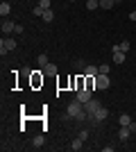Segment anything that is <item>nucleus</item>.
I'll list each match as a JSON object with an SVG mask.
<instances>
[{
  "instance_id": "obj_1",
  "label": "nucleus",
  "mask_w": 136,
  "mask_h": 152,
  "mask_svg": "<svg viewBox=\"0 0 136 152\" xmlns=\"http://www.w3.org/2000/svg\"><path fill=\"white\" fill-rule=\"evenodd\" d=\"M82 109H84V104L79 100H73L71 104H68V109H66V118H77L79 114H82Z\"/></svg>"
},
{
  "instance_id": "obj_2",
  "label": "nucleus",
  "mask_w": 136,
  "mask_h": 152,
  "mask_svg": "<svg viewBox=\"0 0 136 152\" xmlns=\"http://www.w3.org/2000/svg\"><path fill=\"white\" fill-rule=\"evenodd\" d=\"M16 39H12V37H5L2 41H0V52L5 55V52H12V50H16Z\"/></svg>"
},
{
  "instance_id": "obj_3",
  "label": "nucleus",
  "mask_w": 136,
  "mask_h": 152,
  "mask_svg": "<svg viewBox=\"0 0 136 152\" xmlns=\"http://www.w3.org/2000/svg\"><path fill=\"white\" fill-rule=\"evenodd\" d=\"M109 84H111V80H109L107 73H97L95 75V89L104 91V89H109Z\"/></svg>"
},
{
  "instance_id": "obj_4",
  "label": "nucleus",
  "mask_w": 136,
  "mask_h": 152,
  "mask_svg": "<svg viewBox=\"0 0 136 152\" xmlns=\"http://www.w3.org/2000/svg\"><path fill=\"white\" fill-rule=\"evenodd\" d=\"M100 107H102V104H100L97 100H93V98H91V100L84 104V109H86V114H89V116H93V114H95V111H97Z\"/></svg>"
},
{
  "instance_id": "obj_5",
  "label": "nucleus",
  "mask_w": 136,
  "mask_h": 152,
  "mask_svg": "<svg viewBox=\"0 0 136 152\" xmlns=\"http://www.w3.org/2000/svg\"><path fill=\"white\" fill-rule=\"evenodd\" d=\"M107 116H109V109L100 107V109H97V111H95V114L91 116V118H93V121H95V123H102V121H107Z\"/></svg>"
},
{
  "instance_id": "obj_6",
  "label": "nucleus",
  "mask_w": 136,
  "mask_h": 152,
  "mask_svg": "<svg viewBox=\"0 0 136 152\" xmlns=\"http://www.w3.org/2000/svg\"><path fill=\"white\" fill-rule=\"evenodd\" d=\"M93 98V93H91V89H79L77 91V100L82 102V104H86V102Z\"/></svg>"
},
{
  "instance_id": "obj_7",
  "label": "nucleus",
  "mask_w": 136,
  "mask_h": 152,
  "mask_svg": "<svg viewBox=\"0 0 136 152\" xmlns=\"http://www.w3.org/2000/svg\"><path fill=\"white\" fill-rule=\"evenodd\" d=\"M14 30H16V23H12L9 18H2V34L7 37V34H12Z\"/></svg>"
},
{
  "instance_id": "obj_8",
  "label": "nucleus",
  "mask_w": 136,
  "mask_h": 152,
  "mask_svg": "<svg viewBox=\"0 0 136 152\" xmlns=\"http://www.w3.org/2000/svg\"><path fill=\"white\" fill-rule=\"evenodd\" d=\"M97 73H100V68L91 66V64H86V66H84V70H82V75H84V77H95Z\"/></svg>"
},
{
  "instance_id": "obj_9",
  "label": "nucleus",
  "mask_w": 136,
  "mask_h": 152,
  "mask_svg": "<svg viewBox=\"0 0 136 152\" xmlns=\"http://www.w3.org/2000/svg\"><path fill=\"white\" fill-rule=\"evenodd\" d=\"M129 134H132L129 125H120V129H118V139H120V141H127V139H129Z\"/></svg>"
},
{
  "instance_id": "obj_10",
  "label": "nucleus",
  "mask_w": 136,
  "mask_h": 152,
  "mask_svg": "<svg viewBox=\"0 0 136 152\" xmlns=\"http://www.w3.org/2000/svg\"><path fill=\"white\" fill-rule=\"evenodd\" d=\"M9 14H12V5H9V2H2V5H0V16L7 18Z\"/></svg>"
},
{
  "instance_id": "obj_11",
  "label": "nucleus",
  "mask_w": 136,
  "mask_h": 152,
  "mask_svg": "<svg viewBox=\"0 0 136 152\" xmlns=\"http://www.w3.org/2000/svg\"><path fill=\"white\" fill-rule=\"evenodd\" d=\"M41 70H43L45 75H55V73H57V66H55V64H50V61H48V64H45V66H43V68H41Z\"/></svg>"
},
{
  "instance_id": "obj_12",
  "label": "nucleus",
  "mask_w": 136,
  "mask_h": 152,
  "mask_svg": "<svg viewBox=\"0 0 136 152\" xmlns=\"http://www.w3.org/2000/svg\"><path fill=\"white\" fill-rule=\"evenodd\" d=\"M41 18H43L45 23H52V20H55V14H52V9H45V12L41 14Z\"/></svg>"
},
{
  "instance_id": "obj_13",
  "label": "nucleus",
  "mask_w": 136,
  "mask_h": 152,
  "mask_svg": "<svg viewBox=\"0 0 136 152\" xmlns=\"http://www.w3.org/2000/svg\"><path fill=\"white\" fill-rule=\"evenodd\" d=\"M123 61H125V52L116 50V52H113V64H123Z\"/></svg>"
},
{
  "instance_id": "obj_14",
  "label": "nucleus",
  "mask_w": 136,
  "mask_h": 152,
  "mask_svg": "<svg viewBox=\"0 0 136 152\" xmlns=\"http://www.w3.org/2000/svg\"><path fill=\"white\" fill-rule=\"evenodd\" d=\"M118 123H120V125H132V116H129V114H120Z\"/></svg>"
},
{
  "instance_id": "obj_15",
  "label": "nucleus",
  "mask_w": 136,
  "mask_h": 152,
  "mask_svg": "<svg viewBox=\"0 0 136 152\" xmlns=\"http://www.w3.org/2000/svg\"><path fill=\"white\" fill-rule=\"evenodd\" d=\"M82 143H84V141H82V139H79V136H77V139H75V141H73V143H71V150H75V152H77V150H82V148H84V145H82Z\"/></svg>"
},
{
  "instance_id": "obj_16",
  "label": "nucleus",
  "mask_w": 136,
  "mask_h": 152,
  "mask_svg": "<svg viewBox=\"0 0 136 152\" xmlns=\"http://www.w3.org/2000/svg\"><path fill=\"white\" fill-rule=\"evenodd\" d=\"M113 5H116V0H100V7H102V9H113Z\"/></svg>"
},
{
  "instance_id": "obj_17",
  "label": "nucleus",
  "mask_w": 136,
  "mask_h": 152,
  "mask_svg": "<svg viewBox=\"0 0 136 152\" xmlns=\"http://www.w3.org/2000/svg\"><path fill=\"white\" fill-rule=\"evenodd\" d=\"M95 7H100V0H86V9L89 12H93Z\"/></svg>"
},
{
  "instance_id": "obj_18",
  "label": "nucleus",
  "mask_w": 136,
  "mask_h": 152,
  "mask_svg": "<svg viewBox=\"0 0 136 152\" xmlns=\"http://www.w3.org/2000/svg\"><path fill=\"white\" fill-rule=\"evenodd\" d=\"M36 61H39V66H41V68H43L45 64H48V55H43V52H41L39 57H36Z\"/></svg>"
},
{
  "instance_id": "obj_19",
  "label": "nucleus",
  "mask_w": 136,
  "mask_h": 152,
  "mask_svg": "<svg viewBox=\"0 0 136 152\" xmlns=\"http://www.w3.org/2000/svg\"><path fill=\"white\" fill-rule=\"evenodd\" d=\"M129 48H132V43L127 41V39H125V41H120V50H123V52H127Z\"/></svg>"
},
{
  "instance_id": "obj_20",
  "label": "nucleus",
  "mask_w": 136,
  "mask_h": 152,
  "mask_svg": "<svg viewBox=\"0 0 136 152\" xmlns=\"http://www.w3.org/2000/svg\"><path fill=\"white\" fill-rule=\"evenodd\" d=\"M75 86H77V91H79V89H86V86H84V75H79V77H77Z\"/></svg>"
},
{
  "instance_id": "obj_21",
  "label": "nucleus",
  "mask_w": 136,
  "mask_h": 152,
  "mask_svg": "<svg viewBox=\"0 0 136 152\" xmlns=\"http://www.w3.org/2000/svg\"><path fill=\"white\" fill-rule=\"evenodd\" d=\"M32 145L34 148H41V145H43V136H36V139L32 141Z\"/></svg>"
},
{
  "instance_id": "obj_22",
  "label": "nucleus",
  "mask_w": 136,
  "mask_h": 152,
  "mask_svg": "<svg viewBox=\"0 0 136 152\" xmlns=\"http://www.w3.org/2000/svg\"><path fill=\"white\" fill-rule=\"evenodd\" d=\"M97 68H100V73H107V75H109V64H100Z\"/></svg>"
},
{
  "instance_id": "obj_23",
  "label": "nucleus",
  "mask_w": 136,
  "mask_h": 152,
  "mask_svg": "<svg viewBox=\"0 0 136 152\" xmlns=\"http://www.w3.org/2000/svg\"><path fill=\"white\" fill-rule=\"evenodd\" d=\"M39 7H41V9H50V0H41Z\"/></svg>"
},
{
  "instance_id": "obj_24",
  "label": "nucleus",
  "mask_w": 136,
  "mask_h": 152,
  "mask_svg": "<svg viewBox=\"0 0 136 152\" xmlns=\"http://www.w3.org/2000/svg\"><path fill=\"white\" fill-rule=\"evenodd\" d=\"M84 66H86V64L82 61V59H77V61H75V68H77V70H84Z\"/></svg>"
},
{
  "instance_id": "obj_25",
  "label": "nucleus",
  "mask_w": 136,
  "mask_h": 152,
  "mask_svg": "<svg viewBox=\"0 0 136 152\" xmlns=\"http://www.w3.org/2000/svg\"><path fill=\"white\" fill-rule=\"evenodd\" d=\"M79 139L86 141V139H89V132H86V129H82V132H79Z\"/></svg>"
},
{
  "instance_id": "obj_26",
  "label": "nucleus",
  "mask_w": 136,
  "mask_h": 152,
  "mask_svg": "<svg viewBox=\"0 0 136 152\" xmlns=\"http://www.w3.org/2000/svg\"><path fill=\"white\" fill-rule=\"evenodd\" d=\"M129 18H132V20H136V12H132V14H129Z\"/></svg>"
},
{
  "instance_id": "obj_27",
  "label": "nucleus",
  "mask_w": 136,
  "mask_h": 152,
  "mask_svg": "<svg viewBox=\"0 0 136 152\" xmlns=\"http://www.w3.org/2000/svg\"><path fill=\"white\" fill-rule=\"evenodd\" d=\"M71 2H75V0H71Z\"/></svg>"
},
{
  "instance_id": "obj_28",
  "label": "nucleus",
  "mask_w": 136,
  "mask_h": 152,
  "mask_svg": "<svg viewBox=\"0 0 136 152\" xmlns=\"http://www.w3.org/2000/svg\"><path fill=\"white\" fill-rule=\"evenodd\" d=\"M116 2H118V0H116Z\"/></svg>"
}]
</instances>
